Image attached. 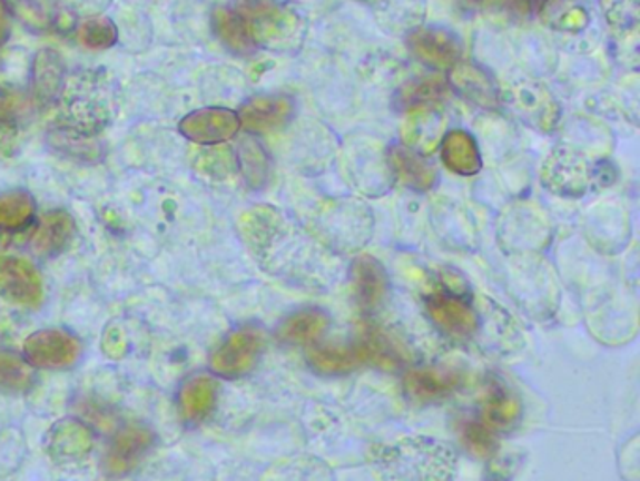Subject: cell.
Masks as SVG:
<instances>
[{"label": "cell", "mask_w": 640, "mask_h": 481, "mask_svg": "<svg viewBox=\"0 0 640 481\" xmlns=\"http://www.w3.org/2000/svg\"><path fill=\"white\" fill-rule=\"evenodd\" d=\"M371 469L377 481H453L456 451L429 436H406L391 444L374 445Z\"/></svg>", "instance_id": "6da1fadb"}, {"label": "cell", "mask_w": 640, "mask_h": 481, "mask_svg": "<svg viewBox=\"0 0 640 481\" xmlns=\"http://www.w3.org/2000/svg\"><path fill=\"white\" fill-rule=\"evenodd\" d=\"M62 127L98 136L119 109V87L104 68L81 70L67 79L59 98Z\"/></svg>", "instance_id": "7a4b0ae2"}, {"label": "cell", "mask_w": 640, "mask_h": 481, "mask_svg": "<svg viewBox=\"0 0 640 481\" xmlns=\"http://www.w3.org/2000/svg\"><path fill=\"white\" fill-rule=\"evenodd\" d=\"M240 19L245 21L252 40L258 46L292 48L299 32V19L276 0H240Z\"/></svg>", "instance_id": "3957f363"}, {"label": "cell", "mask_w": 640, "mask_h": 481, "mask_svg": "<svg viewBox=\"0 0 640 481\" xmlns=\"http://www.w3.org/2000/svg\"><path fill=\"white\" fill-rule=\"evenodd\" d=\"M308 360L319 373L346 374L366 361L391 360V352L385 338L368 337L352 346H311Z\"/></svg>", "instance_id": "277c9868"}, {"label": "cell", "mask_w": 640, "mask_h": 481, "mask_svg": "<svg viewBox=\"0 0 640 481\" xmlns=\"http://www.w3.org/2000/svg\"><path fill=\"white\" fill-rule=\"evenodd\" d=\"M264 335L258 330L245 327L229 335L228 341L216 350L210 367L226 379H239L258 365L264 352Z\"/></svg>", "instance_id": "5b68a950"}, {"label": "cell", "mask_w": 640, "mask_h": 481, "mask_svg": "<svg viewBox=\"0 0 640 481\" xmlns=\"http://www.w3.org/2000/svg\"><path fill=\"white\" fill-rule=\"evenodd\" d=\"M42 277L23 258L0 256V297L19 307H35L42 300Z\"/></svg>", "instance_id": "8992f818"}, {"label": "cell", "mask_w": 640, "mask_h": 481, "mask_svg": "<svg viewBox=\"0 0 640 481\" xmlns=\"http://www.w3.org/2000/svg\"><path fill=\"white\" fill-rule=\"evenodd\" d=\"M239 115L232 109L204 108L191 111L180 120L179 130L186 139L194 144H224L239 132Z\"/></svg>", "instance_id": "52a82bcc"}, {"label": "cell", "mask_w": 640, "mask_h": 481, "mask_svg": "<svg viewBox=\"0 0 640 481\" xmlns=\"http://www.w3.org/2000/svg\"><path fill=\"white\" fill-rule=\"evenodd\" d=\"M81 344L65 331H40L27 338L24 357L32 367L67 369L79 357Z\"/></svg>", "instance_id": "ba28073f"}, {"label": "cell", "mask_w": 640, "mask_h": 481, "mask_svg": "<svg viewBox=\"0 0 640 481\" xmlns=\"http://www.w3.org/2000/svg\"><path fill=\"white\" fill-rule=\"evenodd\" d=\"M67 84V68L59 51L40 49L32 60L30 72V95L40 108L59 104L60 95Z\"/></svg>", "instance_id": "9c48e42d"}, {"label": "cell", "mask_w": 640, "mask_h": 481, "mask_svg": "<svg viewBox=\"0 0 640 481\" xmlns=\"http://www.w3.org/2000/svg\"><path fill=\"white\" fill-rule=\"evenodd\" d=\"M432 322L450 337L466 338L477 330V314L459 295L437 294L426 301Z\"/></svg>", "instance_id": "30bf717a"}, {"label": "cell", "mask_w": 640, "mask_h": 481, "mask_svg": "<svg viewBox=\"0 0 640 481\" xmlns=\"http://www.w3.org/2000/svg\"><path fill=\"white\" fill-rule=\"evenodd\" d=\"M407 46L417 59L436 68L453 67L462 55L461 40L450 30H417L407 38Z\"/></svg>", "instance_id": "8fae6325"}, {"label": "cell", "mask_w": 640, "mask_h": 481, "mask_svg": "<svg viewBox=\"0 0 640 481\" xmlns=\"http://www.w3.org/2000/svg\"><path fill=\"white\" fill-rule=\"evenodd\" d=\"M294 117V100L287 97H256L240 109L239 120L252 132H275Z\"/></svg>", "instance_id": "7c38bea8"}, {"label": "cell", "mask_w": 640, "mask_h": 481, "mask_svg": "<svg viewBox=\"0 0 640 481\" xmlns=\"http://www.w3.org/2000/svg\"><path fill=\"white\" fill-rule=\"evenodd\" d=\"M461 385V374L450 369H417L404 376V390L415 403L450 397Z\"/></svg>", "instance_id": "4fadbf2b"}, {"label": "cell", "mask_w": 640, "mask_h": 481, "mask_svg": "<svg viewBox=\"0 0 640 481\" xmlns=\"http://www.w3.org/2000/svg\"><path fill=\"white\" fill-rule=\"evenodd\" d=\"M354 294L363 311H376L387 294V275L382 264L372 256H360L352 267Z\"/></svg>", "instance_id": "5bb4252c"}, {"label": "cell", "mask_w": 640, "mask_h": 481, "mask_svg": "<svg viewBox=\"0 0 640 481\" xmlns=\"http://www.w3.org/2000/svg\"><path fill=\"white\" fill-rule=\"evenodd\" d=\"M76 224L73 218L65 210H49L38 224L37 234L32 237V251L40 254L42 258H51L62 253L70 245Z\"/></svg>", "instance_id": "9a60e30c"}, {"label": "cell", "mask_w": 640, "mask_h": 481, "mask_svg": "<svg viewBox=\"0 0 640 481\" xmlns=\"http://www.w3.org/2000/svg\"><path fill=\"white\" fill-rule=\"evenodd\" d=\"M543 179L552 193L562 194L569 198H579L587 190V166L571 155H554L547 163Z\"/></svg>", "instance_id": "2e32d148"}, {"label": "cell", "mask_w": 640, "mask_h": 481, "mask_svg": "<svg viewBox=\"0 0 640 481\" xmlns=\"http://www.w3.org/2000/svg\"><path fill=\"white\" fill-rule=\"evenodd\" d=\"M152 434L147 429L126 428L115 436L108 450V464L106 469L111 474H125L134 469L136 461L147 453L150 448Z\"/></svg>", "instance_id": "e0dca14e"}, {"label": "cell", "mask_w": 640, "mask_h": 481, "mask_svg": "<svg viewBox=\"0 0 640 481\" xmlns=\"http://www.w3.org/2000/svg\"><path fill=\"white\" fill-rule=\"evenodd\" d=\"M35 199L21 190L0 194V248L7 247L12 235L29 228L35 220Z\"/></svg>", "instance_id": "ac0fdd59"}, {"label": "cell", "mask_w": 640, "mask_h": 481, "mask_svg": "<svg viewBox=\"0 0 640 481\" xmlns=\"http://www.w3.org/2000/svg\"><path fill=\"white\" fill-rule=\"evenodd\" d=\"M391 164L402 185L413 190H429L436 183V169L432 168V164L406 147H393Z\"/></svg>", "instance_id": "d6986e66"}, {"label": "cell", "mask_w": 640, "mask_h": 481, "mask_svg": "<svg viewBox=\"0 0 640 481\" xmlns=\"http://www.w3.org/2000/svg\"><path fill=\"white\" fill-rule=\"evenodd\" d=\"M521 401L505 385L494 384L486 390L483 401V423L491 429H508L521 418Z\"/></svg>", "instance_id": "ffe728a7"}, {"label": "cell", "mask_w": 640, "mask_h": 481, "mask_svg": "<svg viewBox=\"0 0 640 481\" xmlns=\"http://www.w3.org/2000/svg\"><path fill=\"white\" fill-rule=\"evenodd\" d=\"M213 30L226 48L235 55H250L256 51V43L246 29L239 13L229 8H216L213 12Z\"/></svg>", "instance_id": "44dd1931"}, {"label": "cell", "mask_w": 640, "mask_h": 481, "mask_svg": "<svg viewBox=\"0 0 640 481\" xmlns=\"http://www.w3.org/2000/svg\"><path fill=\"white\" fill-rule=\"evenodd\" d=\"M49 145L65 157L81 160V163H96L102 157V144L96 136L78 132L72 128L60 127L49 134Z\"/></svg>", "instance_id": "7402d4cb"}, {"label": "cell", "mask_w": 640, "mask_h": 481, "mask_svg": "<svg viewBox=\"0 0 640 481\" xmlns=\"http://www.w3.org/2000/svg\"><path fill=\"white\" fill-rule=\"evenodd\" d=\"M443 163L459 175H475L481 169L477 145L462 130L451 132L443 141Z\"/></svg>", "instance_id": "603a6c76"}, {"label": "cell", "mask_w": 640, "mask_h": 481, "mask_svg": "<svg viewBox=\"0 0 640 481\" xmlns=\"http://www.w3.org/2000/svg\"><path fill=\"white\" fill-rule=\"evenodd\" d=\"M8 13H12L24 29L35 35H43L53 29L57 10L55 0H2Z\"/></svg>", "instance_id": "cb8c5ba5"}, {"label": "cell", "mask_w": 640, "mask_h": 481, "mask_svg": "<svg viewBox=\"0 0 640 481\" xmlns=\"http://www.w3.org/2000/svg\"><path fill=\"white\" fill-rule=\"evenodd\" d=\"M327 325H329L327 314L317 308H306L286 320V324L282 325L280 335L286 343L312 346L322 337Z\"/></svg>", "instance_id": "d4e9b609"}, {"label": "cell", "mask_w": 640, "mask_h": 481, "mask_svg": "<svg viewBox=\"0 0 640 481\" xmlns=\"http://www.w3.org/2000/svg\"><path fill=\"white\" fill-rule=\"evenodd\" d=\"M451 79H453V85H455L456 89L461 90L467 100H472V102L479 104L483 108H494L496 106V89H494L491 78L485 72H481L479 68L462 65V67L455 68Z\"/></svg>", "instance_id": "484cf974"}, {"label": "cell", "mask_w": 640, "mask_h": 481, "mask_svg": "<svg viewBox=\"0 0 640 481\" xmlns=\"http://www.w3.org/2000/svg\"><path fill=\"white\" fill-rule=\"evenodd\" d=\"M32 384V365L12 350H0V393H24Z\"/></svg>", "instance_id": "4316f807"}, {"label": "cell", "mask_w": 640, "mask_h": 481, "mask_svg": "<svg viewBox=\"0 0 640 481\" xmlns=\"http://www.w3.org/2000/svg\"><path fill=\"white\" fill-rule=\"evenodd\" d=\"M511 106L521 109L522 115H526L530 119L535 120L538 125H552L557 115H554V102L549 97V92L541 87H532V89H519L511 92Z\"/></svg>", "instance_id": "83f0119b"}, {"label": "cell", "mask_w": 640, "mask_h": 481, "mask_svg": "<svg viewBox=\"0 0 640 481\" xmlns=\"http://www.w3.org/2000/svg\"><path fill=\"white\" fill-rule=\"evenodd\" d=\"M78 40L85 49L102 51L114 48L119 40V30L109 18H92L79 24Z\"/></svg>", "instance_id": "f1b7e54d"}, {"label": "cell", "mask_w": 640, "mask_h": 481, "mask_svg": "<svg viewBox=\"0 0 640 481\" xmlns=\"http://www.w3.org/2000/svg\"><path fill=\"white\" fill-rule=\"evenodd\" d=\"M462 445L475 458H491L496 451V436L483 421H464L461 425Z\"/></svg>", "instance_id": "f546056e"}, {"label": "cell", "mask_w": 640, "mask_h": 481, "mask_svg": "<svg viewBox=\"0 0 640 481\" xmlns=\"http://www.w3.org/2000/svg\"><path fill=\"white\" fill-rule=\"evenodd\" d=\"M235 157L228 147L207 149L196 158V169L209 179L221 180L235 171Z\"/></svg>", "instance_id": "4dcf8cb0"}, {"label": "cell", "mask_w": 640, "mask_h": 481, "mask_svg": "<svg viewBox=\"0 0 640 481\" xmlns=\"http://www.w3.org/2000/svg\"><path fill=\"white\" fill-rule=\"evenodd\" d=\"M30 106L32 104L21 87L0 79V120L19 125V120L29 115Z\"/></svg>", "instance_id": "1f68e13d"}, {"label": "cell", "mask_w": 640, "mask_h": 481, "mask_svg": "<svg viewBox=\"0 0 640 481\" xmlns=\"http://www.w3.org/2000/svg\"><path fill=\"white\" fill-rule=\"evenodd\" d=\"M445 95V84L442 79H425V81H415L401 90L398 102L401 108H421L429 102H436Z\"/></svg>", "instance_id": "d6a6232c"}, {"label": "cell", "mask_w": 640, "mask_h": 481, "mask_svg": "<svg viewBox=\"0 0 640 481\" xmlns=\"http://www.w3.org/2000/svg\"><path fill=\"white\" fill-rule=\"evenodd\" d=\"M216 385L209 379H196L186 387L183 397H185L186 414L190 418H204L213 404H215Z\"/></svg>", "instance_id": "836d02e7"}, {"label": "cell", "mask_w": 640, "mask_h": 481, "mask_svg": "<svg viewBox=\"0 0 640 481\" xmlns=\"http://www.w3.org/2000/svg\"><path fill=\"white\" fill-rule=\"evenodd\" d=\"M239 158L248 183L250 185L262 183L265 175V157L262 147L252 139H245L239 147Z\"/></svg>", "instance_id": "e575fe53"}, {"label": "cell", "mask_w": 640, "mask_h": 481, "mask_svg": "<svg viewBox=\"0 0 640 481\" xmlns=\"http://www.w3.org/2000/svg\"><path fill=\"white\" fill-rule=\"evenodd\" d=\"M19 127L16 122L0 120V158L12 157L18 149Z\"/></svg>", "instance_id": "d590c367"}, {"label": "cell", "mask_w": 640, "mask_h": 481, "mask_svg": "<svg viewBox=\"0 0 640 481\" xmlns=\"http://www.w3.org/2000/svg\"><path fill=\"white\" fill-rule=\"evenodd\" d=\"M588 16L581 8H574L571 12L565 13L563 18V27L569 30H579L582 27H587Z\"/></svg>", "instance_id": "8d00e7d4"}, {"label": "cell", "mask_w": 640, "mask_h": 481, "mask_svg": "<svg viewBox=\"0 0 640 481\" xmlns=\"http://www.w3.org/2000/svg\"><path fill=\"white\" fill-rule=\"evenodd\" d=\"M8 37H10V18L4 2L0 0V48L7 43Z\"/></svg>", "instance_id": "74e56055"}]
</instances>
